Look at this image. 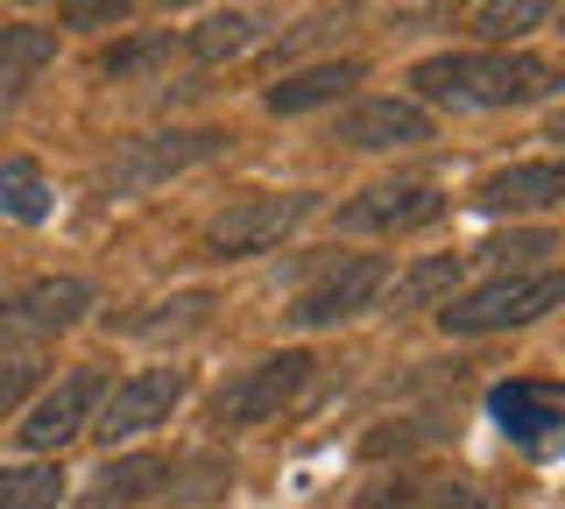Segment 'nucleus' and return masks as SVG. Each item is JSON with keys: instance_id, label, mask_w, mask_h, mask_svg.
Instances as JSON below:
<instances>
[{"instance_id": "1", "label": "nucleus", "mask_w": 565, "mask_h": 509, "mask_svg": "<svg viewBox=\"0 0 565 509\" xmlns=\"http://www.w3.org/2000/svg\"><path fill=\"white\" fill-rule=\"evenodd\" d=\"M411 85L424 107L473 114V107H523V99L558 93V72L530 50H481V57H424Z\"/></svg>"}, {"instance_id": "2", "label": "nucleus", "mask_w": 565, "mask_h": 509, "mask_svg": "<svg viewBox=\"0 0 565 509\" xmlns=\"http://www.w3.org/2000/svg\"><path fill=\"white\" fill-rule=\"evenodd\" d=\"M220 149H226L220 128H170V135L120 142V149L93 170V199H135V191H156V184L184 178L191 163H205V156H220Z\"/></svg>"}, {"instance_id": "3", "label": "nucleus", "mask_w": 565, "mask_h": 509, "mask_svg": "<svg viewBox=\"0 0 565 509\" xmlns=\"http://www.w3.org/2000/svg\"><path fill=\"white\" fill-rule=\"evenodd\" d=\"M318 213V199L311 191H269V199H241V205H226L220 220L199 234V255L205 262H241V255H269L282 234H297Z\"/></svg>"}, {"instance_id": "4", "label": "nucleus", "mask_w": 565, "mask_h": 509, "mask_svg": "<svg viewBox=\"0 0 565 509\" xmlns=\"http://www.w3.org/2000/svg\"><path fill=\"white\" fill-rule=\"evenodd\" d=\"M311 375H318L311 354H269V361H255L247 375H234L220 396H212V425H220V432L269 425V417H282L297 396L311 390Z\"/></svg>"}, {"instance_id": "5", "label": "nucleus", "mask_w": 565, "mask_h": 509, "mask_svg": "<svg viewBox=\"0 0 565 509\" xmlns=\"http://www.w3.org/2000/svg\"><path fill=\"white\" fill-rule=\"evenodd\" d=\"M558 297H565V276H558V269H537V276H494V284L452 297V305H438V319H446V332H502V326L544 319Z\"/></svg>"}, {"instance_id": "6", "label": "nucleus", "mask_w": 565, "mask_h": 509, "mask_svg": "<svg viewBox=\"0 0 565 509\" xmlns=\"http://www.w3.org/2000/svg\"><path fill=\"white\" fill-rule=\"evenodd\" d=\"M388 290V262L382 255H347V262H326L311 290H297L290 305V326H340V319H361L367 305Z\"/></svg>"}, {"instance_id": "7", "label": "nucleus", "mask_w": 565, "mask_h": 509, "mask_svg": "<svg viewBox=\"0 0 565 509\" xmlns=\"http://www.w3.org/2000/svg\"><path fill=\"white\" fill-rule=\"evenodd\" d=\"M184 390H191V375H184V368H141V375L114 382V390L99 396L93 432L106 438V446H114V438H141L149 425H163L177 403H184Z\"/></svg>"}, {"instance_id": "8", "label": "nucleus", "mask_w": 565, "mask_h": 509, "mask_svg": "<svg viewBox=\"0 0 565 509\" xmlns=\"http://www.w3.org/2000/svg\"><path fill=\"white\" fill-rule=\"evenodd\" d=\"M85 311H93V284H78V276H43V284L0 297V340H57Z\"/></svg>"}, {"instance_id": "9", "label": "nucleus", "mask_w": 565, "mask_h": 509, "mask_svg": "<svg viewBox=\"0 0 565 509\" xmlns=\"http://www.w3.org/2000/svg\"><path fill=\"white\" fill-rule=\"evenodd\" d=\"M488 417L516 438L523 453H552L558 425H565V396H558V382L516 375V382H494V390H488Z\"/></svg>"}, {"instance_id": "10", "label": "nucleus", "mask_w": 565, "mask_h": 509, "mask_svg": "<svg viewBox=\"0 0 565 509\" xmlns=\"http://www.w3.org/2000/svg\"><path fill=\"white\" fill-rule=\"evenodd\" d=\"M446 213V191L438 184H367L361 199L340 205L347 234H411V226H431Z\"/></svg>"}, {"instance_id": "11", "label": "nucleus", "mask_w": 565, "mask_h": 509, "mask_svg": "<svg viewBox=\"0 0 565 509\" xmlns=\"http://www.w3.org/2000/svg\"><path fill=\"white\" fill-rule=\"evenodd\" d=\"M99 396H106V375H99V368H71V375L57 382V390H50V396L29 411V425H22V446H29V453H57L64 438H78L85 425H93Z\"/></svg>"}, {"instance_id": "12", "label": "nucleus", "mask_w": 565, "mask_h": 509, "mask_svg": "<svg viewBox=\"0 0 565 509\" xmlns=\"http://www.w3.org/2000/svg\"><path fill=\"white\" fill-rule=\"evenodd\" d=\"M332 142H347V149H417V142H431V114H424L417 99H361V107L340 120Z\"/></svg>"}, {"instance_id": "13", "label": "nucleus", "mask_w": 565, "mask_h": 509, "mask_svg": "<svg viewBox=\"0 0 565 509\" xmlns=\"http://www.w3.org/2000/svg\"><path fill=\"white\" fill-rule=\"evenodd\" d=\"M353 509H494V502L459 474H396V481H375Z\"/></svg>"}, {"instance_id": "14", "label": "nucleus", "mask_w": 565, "mask_h": 509, "mask_svg": "<svg viewBox=\"0 0 565 509\" xmlns=\"http://www.w3.org/2000/svg\"><path fill=\"white\" fill-rule=\"evenodd\" d=\"M565 199V170L558 163H516V170H494V178L473 191L481 213H544V205Z\"/></svg>"}, {"instance_id": "15", "label": "nucleus", "mask_w": 565, "mask_h": 509, "mask_svg": "<svg viewBox=\"0 0 565 509\" xmlns=\"http://www.w3.org/2000/svg\"><path fill=\"white\" fill-rule=\"evenodd\" d=\"M163 488H170V460H163V453H135V460H114V467H106L99 481L85 488L78 509H135V502L163 496Z\"/></svg>"}, {"instance_id": "16", "label": "nucleus", "mask_w": 565, "mask_h": 509, "mask_svg": "<svg viewBox=\"0 0 565 509\" xmlns=\"http://www.w3.org/2000/svg\"><path fill=\"white\" fill-rule=\"evenodd\" d=\"M347 85H361V64H311V72H290L282 85H269V114H305V107H326L340 99Z\"/></svg>"}, {"instance_id": "17", "label": "nucleus", "mask_w": 565, "mask_h": 509, "mask_svg": "<svg viewBox=\"0 0 565 509\" xmlns=\"http://www.w3.org/2000/svg\"><path fill=\"white\" fill-rule=\"evenodd\" d=\"M255 36H262V14L255 8H220V14H205V22L184 36V50L199 64H226V57H241Z\"/></svg>"}, {"instance_id": "18", "label": "nucleus", "mask_w": 565, "mask_h": 509, "mask_svg": "<svg viewBox=\"0 0 565 509\" xmlns=\"http://www.w3.org/2000/svg\"><path fill=\"white\" fill-rule=\"evenodd\" d=\"M50 57H57V36L43 22H8L0 29V93H22Z\"/></svg>"}, {"instance_id": "19", "label": "nucleus", "mask_w": 565, "mask_h": 509, "mask_svg": "<svg viewBox=\"0 0 565 509\" xmlns=\"http://www.w3.org/2000/svg\"><path fill=\"white\" fill-rule=\"evenodd\" d=\"M452 290H459V255H431V262H417L411 276L396 284V297H388V311H431V305H452Z\"/></svg>"}, {"instance_id": "20", "label": "nucleus", "mask_w": 565, "mask_h": 509, "mask_svg": "<svg viewBox=\"0 0 565 509\" xmlns=\"http://www.w3.org/2000/svg\"><path fill=\"white\" fill-rule=\"evenodd\" d=\"M205 311H212V297H205V290H191V297H170V305L120 311L114 332H135V340H156V332H191V326H205Z\"/></svg>"}, {"instance_id": "21", "label": "nucleus", "mask_w": 565, "mask_h": 509, "mask_svg": "<svg viewBox=\"0 0 565 509\" xmlns=\"http://www.w3.org/2000/svg\"><path fill=\"white\" fill-rule=\"evenodd\" d=\"M467 22H473V36L509 43V36H523V29L552 22V8H544V0H488V8H467Z\"/></svg>"}, {"instance_id": "22", "label": "nucleus", "mask_w": 565, "mask_h": 509, "mask_svg": "<svg viewBox=\"0 0 565 509\" xmlns=\"http://www.w3.org/2000/svg\"><path fill=\"white\" fill-rule=\"evenodd\" d=\"M57 467H0V509H57Z\"/></svg>"}, {"instance_id": "23", "label": "nucleus", "mask_w": 565, "mask_h": 509, "mask_svg": "<svg viewBox=\"0 0 565 509\" xmlns=\"http://www.w3.org/2000/svg\"><path fill=\"white\" fill-rule=\"evenodd\" d=\"M0 213L29 220V226L50 213V191H43V178H35V163H8V170H0Z\"/></svg>"}, {"instance_id": "24", "label": "nucleus", "mask_w": 565, "mask_h": 509, "mask_svg": "<svg viewBox=\"0 0 565 509\" xmlns=\"http://www.w3.org/2000/svg\"><path fill=\"white\" fill-rule=\"evenodd\" d=\"M481 255L494 269H523V262H537V255H558V241L552 234H502V241H488Z\"/></svg>"}, {"instance_id": "25", "label": "nucleus", "mask_w": 565, "mask_h": 509, "mask_svg": "<svg viewBox=\"0 0 565 509\" xmlns=\"http://www.w3.org/2000/svg\"><path fill=\"white\" fill-rule=\"evenodd\" d=\"M170 50V36H149V43H128V50H106L99 57V72L106 78H128V72H141V64H156Z\"/></svg>"}, {"instance_id": "26", "label": "nucleus", "mask_w": 565, "mask_h": 509, "mask_svg": "<svg viewBox=\"0 0 565 509\" xmlns=\"http://www.w3.org/2000/svg\"><path fill=\"white\" fill-rule=\"evenodd\" d=\"M35 375H43V361H0V417L35 390Z\"/></svg>"}, {"instance_id": "27", "label": "nucleus", "mask_w": 565, "mask_h": 509, "mask_svg": "<svg viewBox=\"0 0 565 509\" xmlns=\"http://www.w3.org/2000/svg\"><path fill=\"white\" fill-rule=\"evenodd\" d=\"M120 14H128L120 0H71V8L57 14V22H71V29H114Z\"/></svg>"}]
</instances>
